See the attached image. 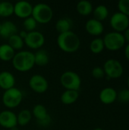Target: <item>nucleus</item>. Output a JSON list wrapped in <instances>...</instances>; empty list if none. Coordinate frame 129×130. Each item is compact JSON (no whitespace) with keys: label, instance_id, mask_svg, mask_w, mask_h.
I'll return each instance as SVG.
<instances>
[{"label":"nucleus","instance_id":"nucleus-28","mask_svg":"<svg viewBox=\"0 0 129 130\" xmlns=\"http://www.w3.org/2000/svg\"><path fill=\"white\" fill-rule=\"evenodd\" d=\"M37 24L38 23L36 21V20L32 16H30L24 20L23 27L24 28V30H26L27 32L29 33L31 31H34L36 30Z\"/></svg>","mask_w":129,"mask_h":130},{"label":"nucleus","instance_id":"nucleus-15","mask_svg":"<svg viewBox=\"0 0 129 130\" xmlns=\"http://www.w3.org/2000/svg\"><path fill=\"white\" fill-rule=\"evenodd\" d=\"M17 34V28L14 23L11 21H5L1 24L0 37L8 40L11 36Z\"/></svg>","mask_w":129,"mask_h":130},{"label":"nucleus","instance_id":"nucleus-9","mask_svg":"<svg viewBox=\"0 0 129 130\" xmlns=\"http://www.w3.org/2000/svg\"><path fill=\"white\" fill-rule=\"evenodd\" d=\"M24 41L29 48L33 50H40L45 43V37L41 32L34 30L27 33V35Z\"/></svg>","mask_w":129,"mask_h":130},{"label":"nucleus","instance_id":"nucleus-2","mask_svg":"<svg viewBox=\"0 0 129 130\" xmlns=\"http://www.w3.org/2000/svg\"><path fill=\"white\" fill-rule=\"evenodd\" d=\"M13 67L19 72H27L33 69L35 65L34 55L27 50H21L15 53L11 60Z\"/></svg>","mask_w":129,"mask_h":130},{"label":"nucleus","instance_id":"nucleus-37","mask_svg":"<svg viewBox=\"0 0 129 130\" xmlns=\"http://www.w3.org/2000/svg\"><path fill=\"white\" fill-rule=\"evenodd\" d=\"M127 83H128V88L129 89V75L128 77V81H127Z\"/></svg>","mask_w":129,"mask_h":130},{"label":"nucleus","instance_id":"nucleus-19","mask_svg":"<svg viewBox=\"0 0 129 130\" xmlns=\"http://www.w3.org/2000/svg\"><path fill=\"white\" fill-rule=\"evenodd\" d=\"M34 55V62L35 65L39 66H44L47 65L49 62V53H47L46 50L43 49H40L38 50Z\"/></svg>","mask_w":129,"mask_h":130},{"label":"nucleus","instance_id":"nucleus-36","mask_svg":"<svg viewBox=\"0 0 129 130\" xmlns=\"http://www.w3.org/2000/svg\"><path fill=\"white\" fill-rule=\"evenodd\" d=\"M9 130H19V129H18V128H17V126H15V127H13V128L10 129Z\"/></svg>","mask_w":129,"mask_h":130},{"label":"nucleus","instance_id":"nucleus-4","mask_svg":"<svg viewBox=\"0 0 129 130\" xmlns=\"http://www.w3.org/2000/svg\"><path fill=\"white\" fill-rule=\"evenodd\" d=\"M105 47L110 51H116L122 48L125 43V39L122 33L111 31L103 38Z\"/></svg>","mask_w":129,"mask_h":130},{"label":"nucleus","instance_id":"nucleus-27","mask_svg":"<svg viewBox=\"0 0 129 130\" xmlns=\"http://www.w3.org/2000/svg\"><path fill=\"white\" fill-rule=\"evenodd\" d=\"M32 115L36 119V121L40 120L48 115L46 108L42 104H36L32 110Z\"/></svg>","mask_w":129,"mask_h":130},{"label":"nucleus","instance_id":"nucleus-40","mask_svg":"<svg viewBox=\"0 0 129 130\" xmlns=\"http://www.w3.org/2000/svg\"><path fill=\"white\" fill-rule=\"evenodd\" d=\"M0 2H1V1H0Z\"/></svg>","mask_w":129,"mask_h":130},{"label":"nucleus","instance_id":"nucleus-1","mask_svg":"<svg viewBox=\"0 0 129 130\" xmlns=\"http://www.w3.org/2000/svg\"><path fill=\"white\" fill-rule=\"evenodd\" d=\"M57 44L61 50L65 53H71L76 52L81 45L79 37L73 31L59 34L57 37Z\"/></svg>","mask_w":129,"mask_h":130},{"label":"nucleus","instance_id":"nucleus-13","mask_svg":"<svg viewBox=\"0 0 129 130\" xmlns=\"http://www.w3.org/2000/svg\"><path fill=\"white\" fill-rule=\"evenodd\" d=\"M118 92L117 91L111 87H107L101 90L100 92V100L104 104H111L117 100Z\"/></svg>","mask_w":129,"mask_h":130},{"label":"nucleus","instance_id":"nucleus-7","mask_svg":"<svg viewBox=\"0 0 129 130\" xmlns=\"http://www.w3.org/2000/svg\"><path fill=\"white\" fill-rule=\"evenodd\" d=\"M103 69L104 70L105 75H106L109 79L119 78L122 75L124 72V69L122 63L115 59H107L104 62Z\"/></svg>","mask_w":129,"mask_h":130},{"label":"nucleus","instance_id":"nucleus-11","mask_svg":"<svg viewBox=\"0 0 129 130\" xmlns=\"http://www.w3.org/2000/svg\"><path fill=\"white\" fill-rule=\"evenodd\" d=\"M33 5L27 1H19L14 5V14L20 18H27L32 15Z\"/></svg>","mask_w":129,"mask_h":130},{"label":"nucleus","instance_id":"nucleus-16","mask_svg":"<svg viewBox=\"0 0 129 130\" xmlns=\"http://www.w3.org/2000/svg\"><path fill=\"white\" fill-rule=\"evenodd\" d=\"M15 78L12 73L8 71H2L0 72V88L5 91L14 87Z\"/></svg>","mask_w":129,"mask_h":130},{"label":"nucleus","instance_id":"nucleus-23","mask_svg":"<svg viewBox=\"0 0 129 130\" xmlns=\"http://www.w3.org/2000/svg\"><path fill=\"white\" fill-rule=\"evenodd\" d=\"M32 118V113L29 110H22L17 115V125L21 126H24L27 125Z\"/></svg>","mask_w":129,"mask_h":130},{"label":"nucleus","instance_id":"nucleus-17","mask_svg":"<svg viewBox=\"0 0 129 130\" xmlns=\"http://www.w3.org/2000/svg\"><path fill=\"white\" fill-rule=\"evenodd\" d=\"M79 98V92L74 90H65L61 95V101L65 105L74 104Z\"/></svg>","mask_w":129,"mask_h":130},{"label":"nucleus","instance_id":"nucleus-26","mask_svg":"<svg viewBox=\"0 0 129 130\" xmlns=\"http://www.w3.org/2000/svg\"><path fill=\"white\" fill-rule=\"evenodd\" d=\"M105 48L103 38L97 37L94 39L90 43V50L93 53L98 54L100 53Z\"/></svg>","mask_w":129,"mask_h":130},{"label":"nucleus","instance_id":"nucleus-6","mask_svg":"<svg viewBox=\"0 0 129 130\" xmlns=\"http://www.w3.org/2000/svg\"><path fill=\"white\" fill-rule=\"evenodd\" d=\"M61 85L66 90L78 91L81 85V79L78 73L73 71H66L60 77Z\"/></svg>","mask_w":129,"mask_h":130},{"label":"nucleus","instance_id":"nucleus-14","mask_svg":"<svg viewBox=\"0 0 129 130\" xmlns=\"http://www.w3.org/2000/svg\"><path fill=\"white\" fill-rule=\"evenodd\" d=\"M85 29L87 32L90 35L99 36L103 34L104 30V26L102 21H100L95 18H91L86 22Z\"/></svg>","mask_w":129,"mask_h":130},{"label":"nucleus","instance_id":"nucleus-31","mask_svg":"<svg viewBox=\"0 0 129 130\" xmlns=\"http://www.w3.org/2000/svg\"><path fill=\"white\" fill-rule=\"evenodd\" d=\"M92 75L94 78H97V79H100L104 77L105 75V72L103 68L100 67V66H96L92 70Z\"/></svg>","mask_w":129,"mask_h":130},{"label":"nucleus","instance_id":"nucleus-5","mask_svg":"<svg viewBox=\"0 0 129 130\" xmlns=\"http://www.w3.org/2000/svg\"><path fill=\"white\" fill-rule=\"evenodd\" d=\"M23 99L21 91L15 87L5 91L2 95L3 104L9 109L15 108L20 105Z\"/></svg>","mask_w":129,"mask_h":130},{"label":"nucleus","instance_id":"nucleus-10","mask_svg":"<svg viewBox=\"0 0 129 130\" xmlns=\"http://www.w3.org/2000/svg\"><path fill=\"white\" fill-rule=\"evenodd\" d=\"M29 87L36 93H45L49 88V84L45 77L41 75H33L29 80Z\"/></svg>","mask_w":129,"mask_h":130},{"label":"nucleus","instance_id":"nucleus-18","mask_svg":"<svg viewBox=\"0 0 129 130\" xmlns=\"http://www.w3.org/2000/svg\"><path fill=\"white\" fill-rule=\"evenodd\" d=\"M15 55V51L8 44L0 45V60L4 62L11 61Z\"/></svg>","mask_w":129,"mask_h":130},{"label":"nucleus","instance_id":"nucleus-38","mask_svg":"<svg viewBox=\"0 0 129 130\" xmlns=\"http://www.w3.org/2000/svg\"><path fill=\"white\" fill-rule=\"evenodd\" d=\"M94 130H103V129H101V128H95Z\"/></svg>","mask_w":129,"mask_h":130},{"label":"nucleus","instance_id":"nucleus-29","mask_svg":"<svg viewBox=\"0 0 129 130\" xmlns=\"http://www.w3.org/2000/svg\"><path fill=\"white\" fill-rule=\"evenodd\" d=\"M117 99L123 104H128L129 103V89L128 88H124L122 89L117 95Z\"/></svg>","mask_w":129,"mask_h":130},{"label":"nucleus","instance_id":"nucleus-32","mask_svg":"<svg viewBox=\"0 0 129 130\" xmlns=\"http://www.w3.org/2000/svg\"><path fill=\"white\" fill-rule=\"evenodd\" d=\"M36 122H37V123H38L40 126L46 127V126H48L51 123V122H52V118H51V117L48 114L46 117H44L43 119H42V120H38V121H36Z\"/></svg>","mask_w":129,"mask_h":130},{"label":"nucleus","instance_id":"nucleus-20","mask_svg":"<svg viewBox=\"0 0 129 130\" xmlns=\"http://www.w3.org/2000/svg\"><path fill=\"white\" fill-rule=\"evenodd\" d=\"M73 22L69 18H62L57 21L56 24V29L60 34L70 31L72 27Z\"/></svg>","mask_w":129,"mask_h":130},{"label":"nucleus","instance_id":"nucleus-21","mask_svg":"<svg viewBox=\"0 0 129 130\" xmlns=\"http://www.w3.org/2000/svg\"><path fill=\"white\" fill-rule=\"evenodd\" d=\"M76 8H77L78 12L83 16H87V15L90 14L94 10L93 5L91 4L90 2L87 0H81L78 2L77 4Z\"/></svg>","mask_w":129,"mask_h":130},{"label":"nucleus","instance_id":"nucleus-39","mask_svg":"<svg viewBox=\"0 0 129 130\" xmlns=\"http://www.w3.org/2000/svg\"><path fill=\"white\" fill-rule=\"evenodd\" d=\"M0 29H1V24H0Z\"/></svg>","mask_w":129,"mask_h":130},{"label":"nucleus","instance_id":"nucleus-8","mask_svg":"<svg viewBox=\"0 0 129 130\" xmlns=\"http://www.w3.org/2000/svg\"><path fill=\"white\" fill-rule=\"evenodd\" d=\"M109 24L115 31L122 33L129 27V17L120 11H116L111 16Z\"/></svg>","mask_w":129,"mask_h":130},{"label":"nucleus","instance_id":"nucleus-25","mask_svg":"<svg viewBox=\"0 0 129 130\" xmlns=\"http://www.w3.org/2000/svg\"><path fill=\"white\" fill-rule=\"evenodd\" d=\"M14 14V5L7 1L0 2V17L7 18Z\"/></svg>","mask_w":129,"mask_h":130},{"label":"nucleus","instance_id":"nucleus-24","mask_svg":"<svg viewBox=\"0 0 129 130\" xmlns=\"http://www.w3.org/2000/svg\"><path fill=\"white\" fill-rule=\"evenodd\" d=\"M8 44L15 51V50H21L24 45V40L18 35V34L11 36L10 38L8 39Z\"/></svg>","mask_w":129,"mask_h":130},{"label":"nucleus","instance_id":"nucleus-34","mask_svg":"<svg viewBox=\"0 0 129 130\" xmlns=\"http://www.w3.org/2000/svg\"><path fill=\"white\" fill-rule=\"evenodd\" d=\"M125 56L127 58V59L129 61V43L125 46Z\"/></svg>","mask_w":129,"mask_h":130},{"label":"nucleus","instance_id":"nucleus-30","mask_svg":"<svg viewBox=\"0 0 129 130\" xmlns=\"http://www.w3.org/2000/svg\"><path fill=\"white\" fill-rule=\"evenodd\" d=\"M118 8L120 12L129 17V0H119L118 2Z\"/></svg>","mask_w":129,"mask_h":130},{"label":"nucleus","instance_id":"nucleus-35","mask_svg":"<svg viewBox=\"0 0 129 130\" xmlns=\"http://www.w3.org/2000/svg\"><path fill=\"white\" fill-rule=\"evenodd\" d=\"M124 37H125V41H128L129 43V27L124 31Z\"/></svg>","mask_w":129,"mask_h":130},{"label":"nucleus","instance_id":"nucleus-33","mask_svg":"<svg viewBox=\"0 0 129 130\" xmlns=\"http://www.w3.org/2000/svg\"><path fill=\"white\" fill-rule=\"evenodd\" d=\"M27 33L28 32H27L26 30H21L19 33H17L18 34V35L23 39V40H24L25 39V37H27Z\"/></svg>","mask_w":129,"mask_h":130},{"label":"nucleus","instance_id":"nucleus-12","mask_svg":"<svg viewBox=\"0 0 129 130\" xmlns=\"http://www.w3.org/2000/svg\"><path fill=\"white\" fill-rule=\"evenodd\" d=\"M17 115L11 110H4L0 113V126L5 129L17 126Z\"/></svg>","mask_w":129,"mask_h":130},{"label":"nucleus","instance_id":"nucleus-22","mask_svg":"<svg viewBox=\"0 0 129 130\" xmlns=\"http://www.w3.org/2000/svg\"><path fill=\"white\" fill-rule=\"evenodd\" d=\"M93 14L95 19L102 21L108 17L109 9L105 5H99L93 10Z\"/></svg>","mask_w":129,"mask_h":130},{"label":"nucleus","instance_id":"nucleus-3","mask_svg":"<svg viewBox=\"0 0 129 130\" xmlns=\"http://www.w3.org/2000/svg\"><path fill=\"white\" fill-rule=\"evenodd\" d=\"M38 24L49 23L53 16L52 8L46 3H37L33 6L31 15Z\"/></svg>","mask_w":129,"mask_h":130}]
</instances>
